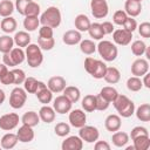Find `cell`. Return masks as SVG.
<instances>
[{"mask_svg": "<svg viewBox=\"0 0 150 150\" xmlns=\"http://www.w3.org/2000/svg\"><path fill=\"white\" fill-rule=\"evenodd\" d=\"M131 39H132V33L124 28L114 29L112 32V40L118 46H128L131 42Z\"/></svg>", "mask_w": 150, "mask_h": 150, "instance_id": "cell-12", "label": "cell"}, {"mask_svg": "<svg viewBox=\"0 0 150 150\" xmlns=\"http://www.w3.org/2000/svg\"><path fill=\"white\" fill-rule=\"evenodd\" d=\"M134 141V148L135 150H148L150 148V137L149 135L138 136L132 139Z\"/></svg>", "mask_w": 150, "mask_h": 150, "instance_id": "cell-33", "label": "cell"}, {"mask_svg": "<svg viewBox=\"0 0 150 150\" xmlns=\"http://www.w3.org/2000/svg\"><path fill=\"white\" fill-rule=\"evenodd\" d=\"M19 115L15 112H8L2 116H0V129L5 131H11L15 129L19 124Z\"/></svg>", "mask_w": 150, "mask_h": 150, "instance_id": "cell-10", "label": "cell"}, {"mask_svg": "<svg viewBox=\"0 0 150 150\" xmlns=\"http://www.w3.org/2000/svg\"><path fill=\"white\" fill-rule=\"evenodd\" d=\"M80 50L86 55H91L96 52V45L94 43L93 40H89V39L81 40L80 41Z\"/></svg>", "mask_w": 150, "mask_h": 150, "instance_id": "cell-35", "label": "cell"}, {"mask_svg": "<svg viewBox=\"0 0 150 150\" xmlns=\"http://www.w3.org/2000/svg\"><path fill=\"white\" fill-rule=\"evenodd\" d=\"M5 100H6V95H5V91L2 90V89H0V105L5 102Z\"/></svg>", "mask_w": 150, "mask_h": 150, "instance_id": "cell-59", "label": "cell"}, {"mask_svg": "<svg viewBox=\"0 0 150 150\" xmlns=\"http://www.w3.org/2000/svg\"><path fill=\"white\" fill-rule=\"evenodd\" d=\"M144 135H149L148 129H146L145 127L137 125V127H135V128L131 129V132H130V135H129V138L134 139V138H136V137H138V136H144Z\"/></svg>", "mask_w": 150, "mask_h": 150, "instance_id": "cell-48", "label": "cell"}, {"mask_svg": "<svg viewBox=\"0 0 150 150\" xmlns=\"http://www.w3.org/2000/svg\"><path fill=\"white\" fill-rule=\"evenodd\" d=\"M149 71V62L146 59H137L132 62L131 64V74L134 76H138L142 77L144 74H146Z\"/></svg>", "mask_w": 150, "mask_h": 150, "instance_id": "cell-15", "label": "cell"}, {"mask_svg": "<svg viewBox=\"0 0 150 150\" xmlns=\"http://www.w3.org/2000/svg\"><path fill=\"white\" fill-rule=\"evenodd\" d=\"M144 54H145V57H146V60H150V48H149L148 46H146V49H145Z\"/></svg>", "mask_w": 150, "mask_h": 150, "instance_id": "cell-60", "label": "cell"}, {"mask_svg": "<svg viewBox=\"0 0 150 150\" xmlns=\"http://www.w3.org/2000/svg\"><path fill=\"white\" fill-rule=\"evenodd\" d=\"M145 49H146V45L142 40H135L131 43V53L135 56H142V55H144Z\"/></svg>", "mask_w": 150, "mask_h": 150, "instance_id": "cell-41", "label": "cell"}, {"mask_svg": "<svg viewBox=\"0 0 150 150\" xmlns=\"http://www.w3.org/2000/svg\"><path fill=\"white\" fill-rule=\"evenodd\" d=\"M13 40H14V45H16L18 47L20 48L27 47L30 43V35L28 34L27 30H19L13 36Z\"/></svg>", "mask_w": 150, "mask_h": 150, "instance_id": "cell-25", "label": "cell"}, {"mask_svg": "<svg viewBox=\"0 0 150 150\" xmlns=\"http://www.w3.org/2000/svg\"><path fill=\"white\" fill-rule=\"evenodd\" d=\"M15 6L11 0H1L0 1V16L6 18L11 16L12 13L14 12Z\"/></svg>", "mask_w": 150, "mask_h": 150, "instance_id": "cell-37", "label": "cell"}, {"mask_svg": "<svg viewBox=\"0 0 150 150\" xmlns=\"http://www.w3.org/2000/svg\"><path fill=\"white\" fill-rule=\"evenodd\" d=\"M112 104L121 117L128 118L135 114V103L125 95L118 94L117 97L114 100Z\"/></svg>", "mask_w": 150, "mask_h": 150, "instance_id": "cell-1", "label": "cell"}, {"mask_svg": "<svg viewBox=\"0 0 150 150\" xmlns=\"http://www.w3.org/2000/svg\"><path fill=\"white\" fill-rule=\"evenodd\" d=\"M127 88H128V90L134 91V93L139 91L143 88V83H142L141 77H138V76H131V77H129L127 80Z\"/></svg>", "mask_w": 150, "mask_h": 150, "instance_id": "cell-40", "label": "cell"}, {"mask_svg": "<svg viewBox=\"0 0 150 150\" xmlns=\"http://www.w3.org/2000/svg\"><path fill=\"white\" fill-rule=\"evenodd\" d=\"M110 105V102H108L105 98H103L100 94L96 95V110H100V111H103V110H107Z\"/></svg>", "mask_w": 150, "mask_h": 150, "instance_id": "cell-50", "label": "cell"}, {"mask_svg": "<svg viewBox=\"0 0 150 150\" xmlns=\"http://www.w3.org/2000/svg\"><path fill=\"white\" fill-rule=\"evenodd\" d=\"M71 105L73 103L69 101V98H67L64 95H59L56 96V98L53 102V108L55 110V112L57 114H67L71 110Z\"/></svg>", "mask_w": 150, "mask_h": 150, "instance_id": "cell-13", "label": "cell"}, {"mask_svg": "<svg viewBox=\"0 0 150 150\" xmlns=\"http://www.w3.org/2000/svg\"><path fill=\"white\" fill-rule=\"evenodd\" d=\"M127 18H128L127 13H125L123 9H118V11H116V12L114 13V15H112V22H114L115 25L122 26V25L124 23V21H125Z\"/></svg>", "mask_w": 150, "mask_h": 150, "instance_id": "cell-47", "label": "cell"}, {"mask_svg": "<svg viewBox=\"0 0 150 150\" xmlns=\"http://www.w3.org/2000/svg\"><path fill=\"white\" fill-rule=\"evenodd\" d=\"M69 123L74 128H81L87 123V115L82 109H74L69 111Z\"/></svg>", "mask_w": 150, "mask_h": 150, "instance_id": "cell-11", "label": "cell"}, {"mask_svg": "<svg viewBox=\"0 0 150 150\" xmlns=\"http://www.w3.org/2000/svg\"><path fill=\"white\" fill-rule=\"evenodd\" d=\"M40 26V19L39 16H25L23 20V27L27 32H34Z\"/></svg>", "mask_w": 150, "mask_h": 150, "instance_id": "cell-38", "label": "cell"}, {"mask_svg": "<svg viewBox=\"0 0 150 150\" xmlns=\"http://www.w3.org/2000/svg\"><path fill=\"white\" fill-rule=\"evenodd\" d=\"M11 71L13 75V84H22L25 79H26L25 71L22 69H19V68H14Z\"/></svg>", "mask_w": 150, "mask_h": 150, "instance_id": "cell-46", "label": "cell"}, {"mask_svg": "<svg viewBox=\"0 0 150 150\" xmlns=\"http://www.w3.org/2000/svg\"><path fill=\"white\" fill-rule=\"evenodd\" d=\"M66 80L60 76V75H56V76H52L48 82H47V87L48 89L54 94V93H62L63 89L66 88Z\"/></svg>", "mask_w": 150, "mask_h": 150, "instance_id": "cell-16", "label": "cell"}, {"mask_svg": "<svg viewBox=\"0 0 150 150\" xmlns=\"http://www.w3.org/2000/svg\"><path fill=\"white\" fill-rule=\"evenodd\" d=\"M26 59V54L22 48L15 47L9 53H5L2 56V63H5L7 67H15L21 64Z\"/></svg>", "mask_w": 150, "mask_h": 150, "instance_id": "cell-6", "label": "cell"}, {"mask_svg": "<svg viewBox=\"0 0 150 150\" xmlns=\"http://www.w3.org/2000/svg\"><path fill=\"white\" fill-rule=\"evenodd\" d=\"M79 136L86 143H95L100 137V131L94 125H83L80 128Z\"/></svg>", "mask_w": 150, "mask_h": 150, "instance_id": "cell-9", "label": "cell"}, {"mask_svg": "<svg viewBox=\"0 0 150 150\" xmlns=\"http://www.w3.org/2000/svg\"><path fill=\"white\" fill-rule=\"evenodd\" d=\"M137 28H138V33L142 38H145V39L150 38V22H148V21L142 22L139 26H137Z\"/></svg>", "mask_w": 150, "mask_h": 150, "instance_id": "cell-49", "label": "cell"}, {"mask_svg": "<svg viewBox=\"0 0 150 150\" xmlns=\"http://www.w3.org/2000/svg\"><path fill=\"white\" fill-rule=\"evenodd\" d=\"M40 38H53V28L49 26H41L39 28Z\"/></svg>", "mask_w": 150, "mask_h": 150, "instance_id": "cell-53", "label": "cell"}, {"mask_svg": "<svg viewBox=\"0 0 150 150\" xmlns=\"http://www.w3.org/2000/svg\"><path fill=\"white\" fill-rule=\"evenodd\" d=\"M0 149H1V145H0Z\"/></svg>", "mask_w": 150, "mask_h": 150, "instance_id": "cell-63", "label": "cell"}, {"mask_svg": "<svg viewBox=\"0 0 150 150\" xmlns=\"http://www.w3.org/2000/svg\"><path fill=\"white\" fill-rule=\"evenodd\" d=\"M124 12L128 16L136 18L142 12V2L137 0H125L124 2Z\"/></svg>", "mask_w": 150, "mask_h": 150, "instance_id": "cell-18", "label": "cell"}, {"mask_svg": "<svg viewBox=\"0 0 150 150\" xmlns=\"http://www.w3.org/2000/svg\"><path fill=\"white\" fill-rule=\"evenodd\" d=\"M16 26H18L16 20H15L13 16H6V18H4V19L1 20V22H0V28H1V30L5 32V33H7V34H11V33L15 32Z\"/></svg>", "mask_w": 150, "mask_h": 150, "instance_id": "cell-29", "label": "cell"}, {"mask_svg": "<svg viewBox=\"0 0 150 150\" xmlns=\"http://www.w3.org/2000/svg\"><path fill=\"white\" fill-rule=\"evenodd\" d=\"M94 149L95 150H110V144L107 141H96Z\"/></svg>", "mask_w": 150, "mask_h": 150, "instance_id": "cell-55", "label": "cell"}, {"mask_svg": "<svg viewBox=\"0 0 150 150\" xmlns=\"http://www.w3.org/2000/svg\"><path fill=\"white\" fill-rule=\"evenodd\" d=\"M39 19H40V23L42 26H49L52 28H56L61 23L62 15L57 7L50 6L41 14V16Z\"/></svg>", "mask_w": 150, "mask_h": 150, "instance_id": "cell-3", "label": "cell"}, {"mask_svg": "<svg viewBox=\"0 0 150 150\" xmlns=\"http://www.w3.org/2000/svg\"><path fill=\"white\" fill-rule=\"evenodd\" d=\"M125 150H135V148H134V145H131V146H127Z\"/></svg>", "mask_w": 150, "mask_h": 150, "instance_id": "cell-61", "label": "cell"}, {"mask_svg": "<svg viewBox=\"0 0 150 150\" xmlns=\"http://www.w3.org/2000/svg\"><path fill=\"white\" fill-rule=\"evenodd\" d=\"M39 14H40V5L32 0L27 5L23 15L25 16H39Z\"/></svg>", "mask_w": 150, "mask_h": 150, "instance_id": "cell-45", "label": "cell"}, {"mask_svg": "<svg viewBox=\"0 0 150 150\" xmlns=\"http://www.w3.org/2000/svg\"><path fill=\"white\" fill-rule=\"evenodd\" d=\"M100 95H101L103 98H105L108 102L112 103V102H114V100L117 97L118 91H117V90H116L114 87L105 86V87H103V88L100 90Z\"/></svg>", "mask_w": 150, "mask_h": 150, "instance_id": "cell-36", "label": "cell"}, {"mask_svg": "<svg viewBox=\"0 0 150 150\" xmlns=\"http://www.w3.org/2000/svg\"><path fill=\"white\" fill-rule=\"evenodd\" d=\"M27 101V91L23 88L15 87L9 95V105L13 109H21Z\"/></svg>", "mask_w": 150, "mask_h": 150, "instance_id": "cell-7", "label": "cell"}, {"mask_svg": "<svg viewBox=\"0 0 150 150\" xmlns=\"http://www.w3.org/2000/svg\"><path fill=\"white\" fill-rule=\"evenodd\" d=\"M39 117H40V121L45 122V123H52L54 122L55 120V110L53 107H49L48 104H43L40 110H39Z\"/></svg>", "mask_w": 150, "mask_h": 150, "instance_id": "cell-22", "label": "cell"}, {"mask_svg": "<svg viewBox=\"0 0 150 150\" xmlns=\"http://www.w3.org/2000/svg\"><path fill=\"white\" fill-rule=\"evenodd\" d=\"M82 40V35H81V32L76 30V29H70V30H67L63 36H62V41L63 43L68 45V46H75L77 43H80V41Z\"/></svg>", "mask_w": 150, "mask_h": 150, "instance_id": "cell-21", "label": "cell"}, {"mask_svg": "<svg viewBox=\"0 0 150 150\" xmlns=\"http://www.w3.org/2000/svg\"><path fill=\"white\" fill-rule=\"evenodd\" d=\"M21 122H22V124H26V125H28V127L34 128V127H36V125L40 123L39 114L35 112V111H33V110L26 111V112L22 115V117H21Z\"/></svg>", "mask_w": 150, "mask_h": 150, "instance_id": "cell-26", "label": "cell"}, {"mask_svg": "<svg viewBox=\"0 0 150 150\" xmlns=\"http://www.w3.org/2000/svg\"><path fill=\"white\" fill-rule=\"evenodd\" d=\"M61 148L62 150H81L83 148V141L80 136H69L62 142Z\"/></svg>", "mask_w": 150, "mask_h": 150, "instance_id": "cell-17", "label": "cell"}, {"mask_svg": "<svg viewBox=\"0 0 150 150\" xmlns=\"http://www.w3.org/2000/svg\"><path fill=\"white\" fill-rule=\"evenodd\" d=\"M35 95H36L38 100L42 104H48L53 100V93L48 89L47 84L45 82H42V81H39V84H38L36 91H35Z\"/></svg>", "mask_w": 150, "mask_h": 150, "instance_id": "cell-14", "label": "cell"}, {"mask_svg": "<svg viewBox=\"0 0 150 150\" xmlns=\"http://www.w3.org/2000/svg\"><path fill=\"white\" fill-rule=\"evenodd\" d=\"M137 1H141V2H142V1H143V0H137Z\"/></svg>", "mask_w": 150, "mask_h": 150, "instance_id": "cell-62", "label": "cell"}, {"mask_svg": "<svg viewBox=\"0 0 150 150\" xmlns=\"http://www.w3.org/2000/svg\"><path fill=\"white\" fill-rule=\"evenodd\" d=\"M122 26H123L124 29H127V30H129V32H131V33H132L135 29H137V22H136V20H135L134 18H131V16H128Z\"/></svg>", "mask_w": 150, "mask_h": 150, "instance_id": "cell-51", "label": "cell"}, {"mask_svg": "<svg viewBox=\"0 0 150 150\" xmlns=\"http://www.w3.org/2000/svg\"><path fill=\"white\" fill-rule=\"evenodd\" d=\"M103 79L107 83L115 84L121 80V73L116 67H107V70H105Z\"/></svg>", "mask_w": 150, "mask_h": 150, "instance_id": "cell-27", "label": "cell"}, {"mask_svg": "<svg viewBox=\"0 0 150 150\" xmlns=\"http://www.w3.org/2000/svg\"><path fill=\"white\" fill-rule=\"evenodd\" d=\"M26 60L30 68H38L43 62V54L42 49L36 43H29L26 47Z\"/></svg>", "mask_w": 150, "mask_h": 150, "instance_id": "cell-4", "label": "cell"}, {"mask_svg": "<svg viewBox=\"0 0 150 150\" xmlns=\"http://www.w3.org/2000/svg\"><path fill=\"white\" fill-rule=\"evenodd\" d=\"M30 1H32V0H15L14 6H15L16 12H18L19 14L23 15V14H25V9H26L27 5H28Z\"/></svg>", "mask_w": 150, "mask_h": 150, "instance_id": "cell-52", "label": "cell"}, {"mask_svg": "<svg viewBox=\"0 0 150 150\" xmlns=\"http://www.w3.org/2000/svg\"><path fill=\"white\" fill-rule=\"evenodd\" d=\"M90 20L86 14H79L75 16L74 20V25H75V29L79 32H88L89 27H90Z\"/></svg>", "mask_w": 150, "mask_h": 150, "instance_id": "cell-24", "label": "cell"}, {"mask_svg": "<svg viewBox=\"0 0 150 150\" xmlns=\"http://www.w3.org/2000/svg\"><path fill=\"white\" fill-rule=\"evenodd\" d=\"M90 11L95 19H103L109 13V6L107 0H91Z\"/></svg>", "mask_w": 150, "mask_h": 150, "instance_id": "cell-8", "label": "cell"}, {"mask_svg": "<svg viewBox=\"0 0 150 150\" xmlns=\"http://www.w3.org/2000/svg\"><path fill=\"white\" fill-rule=\"evenodd\" d=\"M142 77H143V80H142V83H143V86H144L145 88L150 89V74H149V71H148L146 74H144Z\"/></svg>", "mask_w": 150, "mask_h": 150, "instance_id": "cell-57", "label": "cell"}, {"mask_svg": "<svg viewBox=\"0 0 150 150\" xmlns=\"http://www.w3.org/2000/svg\"><path fill=\"white\" fill-rule=\"evenodd\" d=\"M38 84H39V81H38L35 77L28 76V77H26L25 81H23V89H25L28 94H35L36 88H38Z\"/></svg>", "mask_w": 150, "mask_h": 150, "instance_id": "cell-42", "label": "cell"}, {"mask_svg": "<svg viewBox=\"0 0 150 150\" xmlns=\"http://www.w3.org/2000/svg\"><path fill=\"white\" fill-rule=\"evenodd\" d=\"M121 125H122L121 116L120 115H116V114L108 115L107 118H105V121H104V127L110 132H115V131L120 130L121 129Z\"/></svg>", "mask_w": 150, "mask_h": 150, "instance_id": "cell-20", "label": "cell"}, {"mask_svg": "<svg viewBox=\"0 0 150 150\" xmlns=\"http://www.w3.org/2000/svg\"><path fill=\"white\" fill-rule=\"evenodd\" d=\"M81 105L83 110L87 112L95 111L96 110V95H91V94L86 95L81 101Z\"/></svg>", "mask_w": 150, "mask_h": 150, "instance_id": "cell-31", "label": "cell"}, {"mask_svg": "<svg viewBox=\"0 0 150 150\" xmlns=\"http://www.w3.org/2000/svg\"><path fill=\"white\" fill-rule=\"evenodd\" d=\"M101 27H102V30H103L104 35L111 34V33L114 32V29H115L112 22H110V21H103V22L101 23Z\"/></svg>", "mask_w": 150, "mask_h": 150, "instance_id": "cell-54", "label": "cell"}, {"mask_svg": "<svg viewBox=\"0 0 150 150\" xmlns=\"http://www.w3.org/2000/svg\"><path fill=\"white\" fill-rule=\"evenodd\" d=\"M14 48V40L9 35H2L0 36V52L2 54L9 53Z\"/></svg>", "mask_w": 150, "mask_h": 150, "instance_id": "cell-34", "label": "cell"}, {"mask_svg": "<svg viewBox=\"0 0 150 150\" xmlns=\"http://www.w3.org/2000/svg\"><path fill=\"white\" fill-rule=\"evenodd\" d=\"M54 131L59 137H66L70 132V125L66 122H59V123H56Z\"/></svg>", "mask_w": 150, "mask_h": 150, "instance_id": "cell-44", "label": "cell"}, {"mask_svg": "<svg viewBox=\"0 0 150 150\" xmlns=\"http://www.w3.org/2000/svg\"><path fill=\"white\" fill-rule=\"evenodd\" d=\"M136 117L141 122H149L150 121V104L149 103H143L141 104L137 109H135Z\"/></svg>", "mask_w": 150, "mask_h": 150, "instance_id": "cell-32", "label": "cell"}, {"mask_svg": "<svg viewBox=\"0 0 150 150\" xmlns=\"http://www.w3.org/2000/svg\"><path fill=\"white\" fill-rule=\"evenodd\" d=\"M84 69L86 71L91 75L94 79H103L105 70H107V64L97 59H94L91 56H87L84 59Z\"/></svg>", "mask_w": 150, "mask_h": 150, "instance_id": "cell-2", "label": "cell"}, {"mask_svg": "<svg viewBox=\"0 0 150 150\" xmlns=\"http://www.w3.org/2000/svg\"><path fill=\"white\" fill-rule=\"evenodd\" d=\"M0 82H1L2 84H5V86L13 84V75H12V71L8 70V73H7L5 76H2V77L0 79Z\"/></svg>", "mask_w": 150, "mask_h": 150, "instance_id": "cell-56", "label": "cell"}, {"mask_svg": "<svg viewBox=\"0 0 150 150\" xmlns=\"http://www.w3.org/2000/svg\"><path fill=\"white\" fill-rule=\"evenodd\" d=\"M38 45L42 50H50L55 46L54 38H38Z\"/></svg>", "mask_w": 150, "mask_h": 150, "instance_id": "cell-43", "label": "cell"}, {"mask_svg": "<svg viewBox=\"0 0 150 150\" xmlns=\"http://www.w3.org/2000/svg\"><path fill=\"white\" fill-rule=\"evenodd\" d=\"M18 142H19V139H18L16 134L7 132V134H5V135L1 137L0 145H1V148H2V149L9 150V149H13V148L18 144Z\"/></svg>", "mask_w": 150, "mask_h": 150, "instance_id": "cell-23", "label": "cell"}, {"mask_svg": "<svg viewBox=\"0 0 150 150\" xmlns=\"http://www.w3.org/2000/svg\"><path fill=\"white\" fill-rule=\"evenodd\" d=\"M111 141L112 144L117 148H123L127 145V143L129 142V135L124 131H115L111 136Z\"/></svg>", "mask_w": 150, "mask_h": 150, "instance_id": "cell-28", "label": "cell"}, {"mask_svg": "<svg viewBox=\"0 0 150 150\" xmlns=\"http://www.w3.org/2000/svg\"><path fill=\"white\" fill-rule=\"evenodd\" d=\"M96 49H97L100 56L107 62H111V61L116 60V57L118 55V49H117L116 45L108 40L100 41L98 45L96 46Z\"/></svg>", "mask_w": 150, "mask_h": 150, "instance_id": "cell-5", "label": "cell"}, {"mask_svg": "<svg viewBox=\"0 0 150 150\" xmlns=\"http://www.w3.org/2000/svg\"><path fill=\"white\" fill-rule=\"evenodd\" d=\"M8 73V67L5 63H0V79Z\"/></svg>", "mask_w": 150, "mask_h": 150, "instance_id": "cell-58", "label": "cell"}, {"mask_svg": "<svg viewBox=\"0 0 150 150\" xmlns=\"http://www.w3.org/2000/svg\"><path fill=\"white\" fill-rule=\"evenodd\" d=\"M62 93L67 98H69V101L71 103H76L81 97V91L75 86H66V88L63 89Z\"/></svg>", "mask_w": 150, "mask_h": 150, "instance_id": "cell-30", "label": "cell"}, {"mask_svg": "<svg viewBox=\"0 0 150 150\" xmlns=\"http://www.w3.org/2000/svg\"><path fill=\"white\" fill-rule=\"evenodd\" d=\"M16 136H18L19 142L29 143V142H32V141L34 139L35 134H34V130H33L32 127H28V125H26V124H22V125L19 128V130H18V132H16Z\"/></svg>", "mask_w": 150, "mask_h": 150, "instance_id": "cell-19", "label": "cell"}, {"mask_svg": "<svg viewBox=\"0 0 150 150\" xmlns=\"http://www.w3.org/2000/svg\"><path fill=\"white\" fill-rule=\"evenodd\" d=\"M88 33H89L90 38H93L94 40H102L103 36H104V33L102 30L101 23H98V22L90 23V27L88 29Z\"/></svg>", "mask_w": 150, "mask_h": 150, "instance_id": "cell-39", "label": "cell"}]
</instances>
